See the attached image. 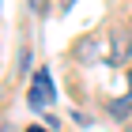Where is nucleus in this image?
Listing matches in <instances>:
<instances>
[{
    "label": "nucleus",
    "mask_w": 132,
    "mask_h": 132,
    "mask_svg": "<svg viewBox=\"0 0 132 132\" xmlns=\"http://www.w3.org/2000/svg\"><path fill=\"white\" fill-rule=\"evenodd\" d=\"M34 110H45L53 102V79H49V68H38L30 79V98H27Z\"/></svg>",
    "instance_id": "f257e3e1"
},
{
    "label": "nucleus",
    "mask_w": 132,
    "mask_h": 132,
    "mask_svg": "<svg viewBox=\"0 0 132 132\" xmlns=\"http://www.w3.org/2000/svg\"><path fill=\"white\" fill-rule=\"evenodd\" d=\"M110 38H113V53H110V61H113V64L128 61V53H132V38H128L125 30H113Z\"/></svg>",
    "instance_id": "f03ea898"
},
{
    "label": "nucleus",
    "mask_w": 132,
    "mask_h": 132,
    "mask_svg": "<svg viewBox=\"0 0 132 132\" xmlns=\"http://www.w3.org/2000/svg\"><path fill=\"white\" fill-rule=\"evenodd\" d=\"M110 113H113V117H128V113H132V98H121V102H113V106H110Z\"/></svg>",
    "instance_id": "7ed1b4c3"
},
{
    "label": "nucleus",
    "mask_w": 132,
    "mask_h": 132,
    "mask_svg": "<svg viewBox=\"0 0 132 132\" xmlns=\"http://www.w3.org/2000/svg\"><path fill=\"white\" fill-rule=\"evenodd\" d=\"M27 132H45V128H27Z\"/></svg>",
    "instance_id": "20e7f679"
}]
</instances>
